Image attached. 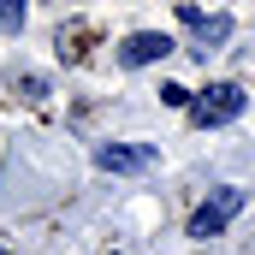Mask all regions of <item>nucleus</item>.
<instances>
[{"label": "nucleus", "instance_id": "20e7f679", "mask_svg": "<svg viewBox=\"0 0 255 255\" xmlns=\"http://www.w3.org/2000/svg\"><path fill=\"white\" fill-rule=\"evenodd\" d=\"M166 54H172V36H160V30H136L125 48H119V65L136 71V65H154V60H166Z\"/></svg>", "mask_w": 255, "mask_h": 255}, {"label": "nucleus", "instance_id": "0eeeda50", "mask_svg": "<svg viewBox=\"0 0 255 255\" xmlns=\"http://www.w3.org/2000/svg\"><path fill=\"white\" fill-rule=\"evenodd\" d=\"M0 30H24V6L6 0V6H0Z\"/></svg>", "mask_w": 255, "mask_h": 255}, {"label": "nucleus", "instance_id": "39448f33", "mask_svg": "<svg viewBox=\"0 0 255 255\" xmlns=\"http://www.w3.org/2000/svg\"><path fill=\"white\" fill-rule=\"evenodd\" d=\"M178 24H190L196 36H202V48H196L202 60H208V54H214V48H220V42L232 36V18H226V12H214V18H208V12H196V6H184V12H178Z\"/></svg>", "mask_w": 255, "mask_h": 255}, {"label": "nucleus", "instance_id": "f03ea898", "mask_svg": "<svg viewBox=\"0 0 255 255\" xmlns=\"http://www.w3.org/2000/svg\"><path fill=\"white\" fill-rule=\"evenodd\" d=\"M238 113H244V89H238V83H214V89H202V95L190 101V119L202 130L208 125H232Z\"/></svg>", "mask_w": 255, "mask_h": 255}, {"label": "nucleus", "instance_id": "423d86ee", "mask_svg": "<svg viewBox=\"0 0 255 255\" xmlns=\"http://www.w3.org/2000/svg\"><path fill=\"white\" fill-rule=\"evenodd\" d=\"M160 101H166V107H190V89H184V83H166Z\"/></svg>", "mask_w": 255, "mask_h": 255}, {"label": "nucleus", "instance_id": "7ed1b4c3", "mask_svg": "<svg viewBox=\"0 0 255 255\" xmlns=\"http://www.w3.org/2000/svg\"><path fill=\"white\" fill-rule=\"evenodd\" d=\"M160 148L154 142H101L95 148V166L101 172H154Z\"/></svg>", "mask_w": 255, "mask_h": 255}, {"label": "nucleus", "instance_id": "f257e3e1", "mask_svg": "<svg viewBox=\"0 0 255 255\" xmlns=\"http://www.w3.org/2000/svg\"><path fill=\"white\" fill-rule=\"evenodd\" d=\"M238 214H244V190H238V184H220V190L190 214V238H220Z\"/></svg>", "mask_w": 255, "mask_h": 255}]
</instances>
